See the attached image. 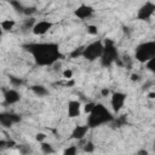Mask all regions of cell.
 Segmentation results:
<instances>
[{"instance_id": "cell-18", "label": "cell", "mask_w": 155, "mask_h": 155, "mask_svg": "<svg viewBox=\"0 0 155 155\" xmlns=\"http://www.w3.org/2000/svg\"><path fill=\"white\" fill-rule=\"evenodd\" d=\"M17 148H18V151L21 155H30L33 151V149L29 144H19Z\"/></svg>"}, {"instance_id": "cell-3", "label": "cell", "mask_w": 155, "mask_h": 155, "mask_svg": "<svg viewBox=\"0 0 155 155\" xmlns=\"http://www.w3.org/2000/svg\"><path fill=\"white\" fill-rule=\"evenodd\" d=\"M155 57V40L139 44L134 50V58L139 63H147Z\"/></svg>"}, {"instance_id": "cell-8", "label": "cell", "mask_w": 155, "mask_h": 155, "mask_svg": "<svg viewBox=\"0 0 155 155\" xmlns=\"http://www.w3.org/2000/svg\"><path fill=\"white\" fill-rule=\"evenodd\" d=\"M21 120H22V117L18 114H15V113H0V125L2 127L8 128L15 124L21 122Z\"/></svg>"}, {"instance_id": "cell-23", "label": "cell", "mask_w": 155, "mask_h": 155, "mask_svg": "<svg viewBox=\"0 0 155 155\" xmlns=\"http://www.w3.org/2000/svg\"><path fill=\"white\" fill-rule=\"evenodd\" d=\"M82 149H84L85 153H93L94 151V144L91 140H88V142H86L84 144V148Z\"/></svg>"}, {"instance_id": "cell-5", "label": "cell", "mask_w": 155, "mask_h": 155, "mask_svg": "<svg viewBox=\"0 0 155 155\" xmlns=\"http://www.w3.org/2000/svg\"><path fill=\"white\" fill-rule=\"evenodd\" d=\"M103 48H104V42H102L101 40L93 41L88 45H86L84 47L82 51V56L87 61H96V59H101L102 53H103Z\"/></svg>"}, {"instance_id": "cell-14", "label": "cell", "mask_w": 155, "mask_h": 155, "mask_svg": "<svg viewBox=\"0 0 155 155\" xmlns=\"http://www.w3.org/2000/svg\"><path fill=\"white\" fill-rule=\"evenodd\" d=\"M30 91L36 97H45L48 94V90L44 85H33V86H30Z\"/></svg>"}, {"instance_id": "cell-13", "label": "cell", "mask_w": 155, "mask_h": 155, "mask_svg": "<svg viewBox=\"0 0 155 155\" xmlns=\"http://www.w3.org/2000/svg\"><path fill=\"white\" fill-rule=\"evenodd\" d=\"M90 127L87 125H78L74 127V130L71 131L70 138L71 139H78V140H82L86 136V133L88 132Z\"/></svg>"}, {"instance_id": "cell-29", "label": "cell", "mask_w": 155, "mask_h": 155, "mask_svg": "<svg viewBox=\"0 0 155 155\" xmlns=\"http://www.w3.org/2000/svg\"><path fill=\"white\" fill-rule=\"evenodd\" d=\"M35 139H36L38 142L42 143V142H45V139H46V134L42 133V132H40V133H38V134L35 136Z\"/></svg>"}, {"instance_id": "cell-20", "label": "cell", "mask_w": 155, "mask_h": 155, "mask_svg": "<svg viewBox=\"0 0 155 155\" xmlns=\"http://www.w3.org/2000/svg\"><path fill=\"white\" fill-rule=\"evenodd\" d=\"M35 23H36L35 18L30 17V18H28V19L24 21V23H23V28H24V29H33L34 25H35Z\"/></svg>"}, {"instance_id": "cell-24", "label": "cell", "mask_w": 155, "mask_h": 155, "mask_svg": "<svg viewBox=\"0 0 155 155\" xmlns=\"http://www.w3.org/2000/svg\"><path fill=\"white\" fill-rule=\"evenodd\" d=\"M145 67H147V69L149 71H151L153 74H155V57L153 59H150L149 62H147L145 63Z\"/></svg>"}, {"instance_id": "cell-19", "label": "cell", "mask_w": 155, "mask_h": 155, "mask_svg": "<svg viewBox=\"0 0 155 155\" xmlns=\"http://www.w3.org/2000/svg\"><path fill=\"white\" fill-rule=\"evenodd\" d=\"M10 5H11V6L17 11V12H19V13H22V15H23L25 6H24L22 2H19V1H10Z\"/></svg>"}, {"instance_id": "cell-16", "label": "cell", "mask_w": 155, "mask_h": 155, "mask_svg": "<svg viewBox=\"0 0 155 155\" xmlns=\"http://www.w3.org/2000/svg\"><path fill=\"white\" fill-rule=\"evenodd\" d=\"M8 81H10V85L12 87H19V86H22L24 84L22 78H18V76H15V75H10L8 76Z\"/></svg>"}, {"instance_id": "cell-26", "label": "cell", "mask_w": 155, "mask_h": 155, "mask_svg": "<svg viewBox=\"0 0 155 155\" xmlns=\"http://www.w3.org/2000/svg\"><path fill=\"white\" fill-rule=\"evenodd\" d=\"M94 105H96V103H93V102H88V103H86V104L84 105V111H85L86 114H90V113L93 110Z\"/></svg>"}, {"instance_id": "cell-31", "label": "cell", "mask_w": 155, "mask_h": 155, "mask_svg": "<svg viewBox=\"0 0 155 155\" xmlns=\"http://www.w3.org/2000/svg\"><path fill=\"white\" fill-rule=\"evenodd\" d=\"M109 93H110V91H109V88H102L101 90V94H102V97H107V96H109Z\"/></svg>"}, {"instance_id": "cell-1", "label": "cell", "mask_w": 155, "mask_h": 155, "mask_svg": "<svg viewBox=\"0 0 155 155\" xmlns=\"http://www.w3.org/2000/svg\"><path fill=\"white\" fill-rule=\"evenodd\" d=\"M23 48L31 54L34 62L40 67H51L63 57L59 45L56 42H29L24 44Z\"/></svg>"}, {"instance_id": "cell-6", "label": "cell", "mask_w": 155, "mask_h": 155, "mask_svg": "<svg viewBox=\"0 0 155 155\" xmlns=\"http://www.w3.org/2000/svg\"><path fill=\"white\" fill-rule=\"evenodd\" d=\"M154 13H155V4L151 2V1H147L138 8L137 19H139V21H149Z\"/></svg>"}, {"instance_id": "cell-2", "label": "cell", "mask_w": 155, "mask_h": 155, "mask_svg": "<svg viewBox=\"0 0 155 155\" xmlns=\"http://www.w3.org/2000/svg\"><path fill=\"white\" fill-rule=\"evenodd\" d=\"M113 113L102 103H96L93 110L87 116V126L90 128H97L102 125L109 124L114 121Z\"/></svg>"}, {"instance_id": "cell-21", "label": "cell", "mask_w": 155, "mask_h": 155, "mask_svg": "<svg viewBox=\"0 0 155 155\" xmlns=\"http://www.w3.org/2000/svg\"><path fill=\"white\" fill-rule=\"evenodd\" d=\"M63 155H78V147L76 145H70L64 149Z\"/></svg>"}, {"instance_id": "cell-32", "label": "cell", "mask_w": 155, "mask_h": 155, "mask_svg": "<svg viewBox=\"0 0 155 155\" xmlns=\"http://www.w3.org/2000/svg\"><path fill=\"white\" fill-rule=\"evenodd\" d=\"M131 80L132 81H138L139 80V75L138 74H132L131 75Z\"/></svg>"}, {"instance_id": "cell-28", "label": "cell", "mask_w": 155, "mask_h": 155, "mask_svg": "<svg viewBox=\"0 0 155 155\" xmlns=\"http://www.w3.org/2000/svg\"><path fill=\"white\" fill-rule=\"evenodd\" d=\"M63 78H65L68 80H71L73 79V70L71 69H65L63 71Z\"/></svg>"}, {"instance_id": "cell-17", "label": "cell", "mask_w": 155, "mask_h": 155, "mask_svg": "<svg viewBox=\"0 0 155 155\" xmlns=\"http://www.w3.org/2000/svg\"><path fill=\"white\" fill-rule=\"evenodd\" d=\"M40 149L44 154L46 155H51L52 153H54V149H53V145L51 143H47V142H42L41 145H40Z\"/></svg>"}, {"instance_id": "cell-9", "label": "cell", "mask_w": 155, "mask_h": 155, "mask_svg": "<svg viewBox=\"0 0 155 155\" xmlns=\"http://www.w3.org/2000/svg\"><path fill=\"white\" fill-rule=\"evenodd\" d=\"M94 13V8L87 4H81L80 6H78L75 10H74V15L79 18V19H88L93 16Z\"/></svg>"}, {"instance_id": "cell-10", "label": "cell", "mask_w": 155, "mask_h": 155, "mask_svg": "<svg viewBox=\"0 0 155 155\" xmlns=\"http://www.w3.org/2000/svg\"><path fill=\"white\" fill-rule=\"evenodd\" d=\"M2 92H4V103L6 105H12L21 101V93L16 88L2 90Z\"/></svg>"}, {"instance_id": "cell-33", "label": "cell", "mask_w": 155, "mask_h": 155, "mask_svg": "<svg viewBox=\"0 0 155 155\" xmlns=\"http://www.w3.org/2000/svg\"><path fill=\"white\" fill-rule=\"evenodd\" d=\"M148 97H149V98H151V99H153V98H155V92H149V93H148Z\"/></svg>"}, {"instance_id": "cell-12", "label": "cell", "mask_w": 155, "mask_h": 155, "mask_svg": "<svg viewBox=\"0 0 155 155\" xmlns=\"http://www.w3.org/2000/svg\"><path fill=\"white\" fill-rule=\"evenodd\" d=\"M81 103L79 101H69L67 104V114L69 117H78L81 114Z\"/></svg>"}, {"instance_id": "cell-34", "label": "cell", "mask_w": 155, "mask_h": 155, "mask_svg": "<svg viewBox=\"0 0 155 155\" xmlns=\"http://www.w3.org/2000/svg\"><path fill=\"white\" fill-rule=\"evenodd\" d=\"M153 149H154V151H155V139H154V142H153Z\"/></svg>"}, {"instance_id": "cell-22", "label": "cell", "mask_w": 155, "mask_h": 155, "mask_svg": "<svg viewBox=\"0 0 155 155\" xmlns=\"http://www.w3.org/2000/svg\"><path fill=\"white\" fill-rule=\"evenodd\" d=\"M35 12H36V7H35V6H25L23 15L30 18V17H31V16H33Z\"/></svg>"}, {"instance_id": "cell-30", "label": "cell", "mask_w": 155, "mask_h": 155, "mask_svg": "<svg viewBox=\"0 0 155 155\" xmlns=\"http://www.w3.org/2000/svg\"><path fill=\"white\" fill-rule=\"evenodd\" d=\"M134 155H150V154H149V151L147 149H139Z\"/></svg>"}, {"instance_id": "cell-7", "label": "cell", "mask_w": 155, "mask_h": 155, "mask_svg": "<svg viewBox=\"0 0 155 155\" xmlns=\"http://www.w3.org/2000/svg\"><path fill=\"white\" fill-rule=\"evenodd\" d=\"M126 98H127V94L124 93V92H114L111 94V98H110V104H111V109L114 113H119L124 105H125V102H126Z\"/></svg>"}, {"instance_id": "cell-15", "label": "cell", "mask_w": 155, "mask_h": 155, "mask_svg": "<svg viewBox=\"0 0 155 155\" xmlns=\"http://www.w3.org/2000/svg\"><path fill=\"white\" fill-rule=\"evenodd\" d=\"M0 25H1L2 30H5V31H10V30H12V29L15 28L16 22H15L13 19H4V21L0 23Z\"/></svg>"}, {"instance_id": "cell-25", "label": "cell", "mask_w": 155, "mask_h": 155, "mask_svg": "<svg viewBox=\"0 0 155 155\" xmlns=\"http://www.w3.org/2000/svg\"><path fill=\"white\" fill-rule=\"evenodd\" d=\"M87 33L90 34V35H97L98 34V28H97V25H93V24H90V25H87Z\"/></svg>"}, {"instance_id": "cell-27", "label": "cell", "mask_w": 155, "mask_h": 155, "mask_svg": "<svg viewBox=\"0 0 155 155\" xmlns=\"http://www.w3.org/2000/svg\"><path fill=\"white\" fill-rule=\"evenodd\" d=\"M84 47L85 46H81V47H79V48H76V50H74L71 53H70V56L71 57H79V56H82V51H84Z\"/></svg>"}, {"instance_id": "cell-4", "label": "cell", "mask_w": 155, "mask_h": 155, "mask_svg": "<svg viewBox=\"0 0 155 155\" xmlns=\"http://www.w3.org/2000/svg\"><path fill=\"white\" fill-rule=\"evenodd\" d=\"M119 59V52L113 40L107 39L104 41V48L101 57V65L104 68H109L113 63H115Z\"/></svg>"}, {"instance_id": "cell-11", "label": "cell", "mask_w": 155, "mask_h": 155, "mask_svg": "<svg viewBox=\"0 0 155 155\" xmlns=\"http://www.w3.org/2000/svg\"><path fill=\"white\" fill-rule=\"evenodd\" d=\"M53 27V23L51 21H39L35 23L34 28L31 29L34 35H45L51 28Z\"/></svg>"}]
</instances>
